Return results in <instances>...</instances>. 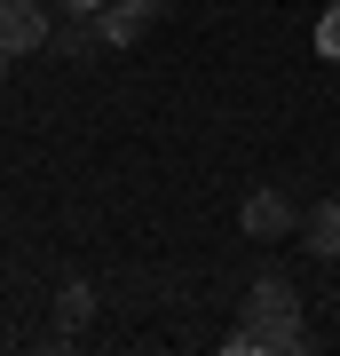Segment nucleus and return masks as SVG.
I'll return each mask as SVG.
<instances>
[{"label": "nucleus", "instance_id": "1a4fd4ad", "mask_svg": "<svg viewBox=\"0 0 340 356\" xmlns=\"http://www.w3.org/2000/svg\"><path fill=\"white\" fill-rule=\"evenodd\" d=\"M48 8H63V16H95L103 0H48Z\"/></svg>", "mask_w": 340, "mask_h": 356}, {"label": "nucleus", "instance_id": "0eeeda50", "mask_svg": "<svg viewBox=\"0 0 340 356\" xmlns=\"http://www.w3.org/2000/svg\"><path fill=\"white\" fill-rule=\"evenodd\" d=\"M48 48H56V56H88V48H103V40H95V24H88V16H72V24L48 40Z\"/></svg>", "mask_w": 340, "mask_h": 356}, {"label": "nucleus", "instance_id": "6e6552de", "mask_svg": "<svg viewBox=\"0 0 340 356\" xmlns=\"http://www.w3.org/2000/svg\"><path fill=\"white\" fill-rule=\"evenodd\" d=\"M316 56H332V64H340V0L325 8V24H316Z\"/></svg>", "mask_w": 340, "mask_h": 356}, {"label": "nucleus", "instance_id": "39448f33", "mask_svg": "<svg viewBox=\"0 0 340 356\" xmlns=\"http://www.w3.org/2000/svg\"><path fill=\"white\" fill-rule=\"evenodd\" d=\"M309 229V254H325V261H340V198H325L316 214L301 222Z\"/></svg>", "mask_w": 340, "mask_h": 356}, {"label": "nucleus", "instance_id": "f03ea898", "mask_svg": "<svg viewBox=\"0 0 340 356\" xmlns=\"http://www.w3.org/2000/svg\"><path fill=\"white\" fill-rule=\"evenodd\" d=\"M56 24H48V0H0V56H32L48 48Z\"/></svg>", "mask_w": 340, "mask_h": 356}, {"label": "nucleus", "instance_id": "7ed1b4c3", "mask_svg": "<svg viewBox=\"0 0 340 356\" xmlns=\"http://www.w3.org/2000/svg\"><path fill=\"white\" fill-rule=\"evenodd\" d=\"M151 16H159V0H103L88 24H95V40H103V48H135Z\"/></svg>", "mask_w": 340, "mask_h": 356}, {"label": "nucleus", "instance_id": "20e7f679", "mask_svg": "<svg viewBox=\"0 0 340 356\" xmlns=\"http://www.w3.org/2000/svg\"><path fill=\"white\" fill-rule=\"evenodd\" d=\"M238 222H245V238H293V229H301V214H293L285 191H253L238 206Z\"/></svg>", "mask_w": 340, "mask_h": 356}, {"label": "nucleus", "instance_id": "423d86ee", "mask_svg": "<svg viewBox=\"0 0 340 356\" xmlns=\"http://www.w3.org/2000/svg\"><path fill=\"white\" fill-rule=\"evenodd\" d=\"M88 317H95V293H88V285H63V293H56V325H63V332H79Z\"/></svg>", "mask_w": 340, "mask_h": 356}, {"label": "nucleus", "instance_id": "f257e3e1", "mask_svg": "<svg viewBox=\"0 0 340 356\" xmlns=\"http://www.w3.org/2000/svg\"><path fill=\"white\" fill-rule=\"evenodd\" d=\"M293 356V348H309V325H301V293H293L285 277H253L245 293V325L229 332V356Z\"/></svg>", "mask_w": 340, "mask_h": 356}]
</instances>
